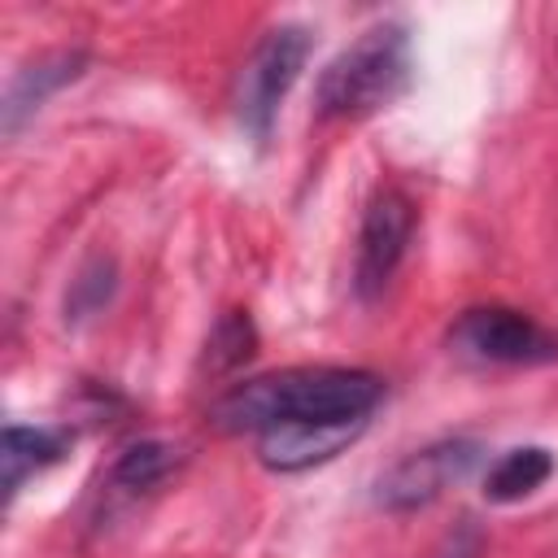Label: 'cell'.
Segmentation results:
<instances>
[{
  "label": "cell",
  "instance_id": "6da1fadb",
  "mask_svg": "<svg viewBox=\"0 0 558 558\" xmlns=\"http://www.w3.org/2000/svg\"><path fill=\"white\" fill-rule=\"evenodd\" d=\"M384 397V379L362 366H288L231 384L214 405L209 423L218 432H270L283 423H344L371 418Z\"/></svg>",
  "mask_w": 558,
  "mask_h": 558
},
{
  "label": "cell",
  "instance_id": "7a4b0ae2",
  "mask_svg": "<svg viewBox=\"0 0 558 558\" xmlns=\"http://www.w3.org/2000/svg\"><path fill=\"white\" fill-rule=\"evenodd\" d=\"M410 87V35L401 22L366 26L340 48L314 87L318 118H371Z\"/></svg>",
  "mask_w": 558,
  "mask_h": 558
},
{
  "label": "cell",
  "instance_id": "3957f363",
  "mask_svg": "<svg viewBox=\"0 0 558 558\" xmlns=\"http://www.w3.org/2000/svg\"><path fill=\"white\" fill-rule=\"evenodd\" d=\"M310 61V31L296 22H279L270 26L257 48L248 52V61L240 65V83H235V118L240 126L266 144L279 118V105L288 100V92L296 87L301 70Z\"/></svg>",
  "mask_w": 558,
  "mask_h": 558
},
{
  "label": "cell",
  "instance_id": "277c9868",
  "mask_svg": "<svg viewBox=\"0 0 558 558\" xmlns=\"http://www.w3.org/2000/svg\"><path fill=\"white\" fill-rule=\"evenodd\" d=\"M484 458V445L471 436H445L432 440L414 453H405L401 462H392L379 480H375V506L388 514H410L432 506L445 488L462 484Z\"/></svg>",
  "mask_w": 558,
  "mask_h": 558
},
{
  "label": "cell",
  "instance_id": "5b68a950",
  "mask_svg": "<svg viewBox=\"0 0 558 558\" xmlns=\"http://www.w3.org/2000/svg\"><path fill=\"white\" fill-rule=\"evenodd\" d=\"M449 344L488 366H536L558 357V340L523 310L510 305H471L449 327Z\"/></svg>",
  "mask_w": 558,
  "mask_h": 558
},
{
  "label": "cell",
  "instance_id": "8992f818",
  "mask_svg": "<svg viewBox=\"0 0 558 558\" xmlns=\"http://www.w3.org/2000/svg\"><path fill=\"white\" fill-rule=\"evenodd\" d=\"M410 235H414L410 196L401 187H379L371 196V205L362 214V231H357L353 288H357L362 301H375L392 283V275H397V266H401V257L410 248Z\"/></svg>",
  "mask_w": 558,
  "mask_h": 558
},
{
  "label": "cell",
  "instance_id": "52a82bcc",
  "mask_svg": "<svg viewBox=\"0 0 558 558\" xmlns=\"http://www.w3.org/2000/svg\"><path fill=\"white\" fill-rule=\"evenodd\" d=\"M371 418H344V423H283V427H270L257 436V462L266 471H279V475H296V471H310V466H323L331 462L336 453H344L362 432H366Z\"/></svg>",
  "mask_w": 558,
  "mask_h": 558
},
{
  "label": "cell",
  "instance_id": "ba28073f",
  "mask_svg": "<svg viewBox=\"0 0 558 558\" xmlns=\"http://www.w3.org/2000/svg\"><path fill=\"white\" fill-rule=\"evenodd\" d=\"M83 70H87L83 48H57V52H44V57L26 61L22 70H13L9 87H4V105H0L4 135H17L48 105V96H57L65 83L83 78Z\"/></svg>",
  "mask_w": 558,
  "mask_h": 558
},
{
  "label": "cell",
  "instance_id": "9c48e42d",
  "mask_svg": "<svg viewBox=\"0 0 558 558\" xmlns=\"http://www.w3.org/2000/svg\"><path fill=\"white\" fill-rule=\"evenodd\" d=\"M70 453V436L57 432V427H22V423H9L4 436H0V466H4V501L17 497V488L48 471L52 462H61Z\"/></svg>",
  "mask_w": 558,
  "mask_h": 558
},
{
  "label": "cell",
  "instance_id": "30bf717a",
  "mask_svg": "<svg viewBox=\"0 0 558 558\" xmlns=\"http://www.w3.org/2000/svg\"><path fill=\"white\" fill-rule=\"evenodd\" d=\"M554 475V453L545 445H519V449H506L488 475H484V497L493 506H514L523 497H532L545 480Z\"/></svg>",
  "mask_w": 558,
  "mask_h": 558
},
{
  "label": "cell",
  "instance_id": "8fae6325",
  "mask_svg": "<svg viewBox=\"0 0 558 558\" xmlns=\"http://www.w3.org/2000/svg\"><path fill=\"white\" fill-rule=\"evenodd\" d=\"M174 466H179V449H174V445H166V440H131V445L113 458L109 484H113L118 493L140 497V493H153L157 484H166Z\"/></svg>",
  "mask_w": 558,
  "mask_h": 558
},
{
  "label": "cell",
  "instance_id": "7c38bea8",
  "mask_svg": "<svg viewBox=\"0 0 558 558\" xmlns=\"http://www.w3.org/2000/svg\"><path fill=\"white\" fill-rule=\"evenodd\" d=\"M253 353H257V327H253L248 310H227V314L214 323V331L205 336L201 375H209V379L231 375V371H240Z\"/></svg>",
  "mask_w": 558,
  "mask_h": 558
},
{
  "label": "cell",
  "instance_id": "4fadbf2b",
  "mask_svg": "<svg viewBox=\"0 0 558 558\" xmlns=\"http://www.w3.org/2000/svg\"><path fill=\"white\" fill-rule=\"evenodd\" d=\"M118 292V266L113 257H87L78 266V275L70 279V292H65V318L70 323H83L92 314H100Z\"/></svg>",
  "mask_w": 558,
  "mask_h": 558
}]
</instances>
